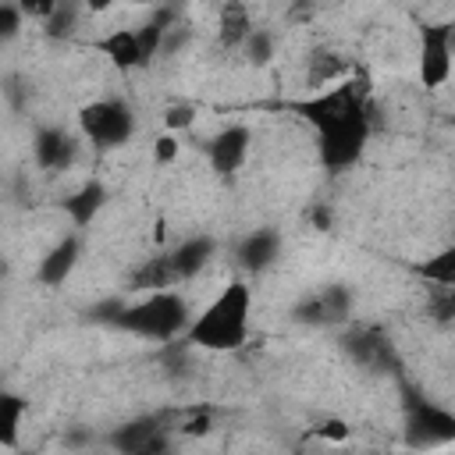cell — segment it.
Instances as JSON below:
<instances>
[{"mask_svg": "<svg viewBox=\"0 0 455 455\" xmlns=\"http://www.w3.org/2000/svg\"><path fill=\"white\" fill-rule=\"evenodd\" d=\"M295 110L316 128V149L327 171L352 167L363 156L370 139V78L366 75L327 85L313 100L295 103Z\"/></svg>", "mask_w": 455, "mask_h": 455, "instance_id": "cell-1", "label": "cell"}, {"mask_svg": "<svg viewBox=\"0 0 455 455\" xmlns=\"http://www.w3.org/2000/svg\"><path fill=\"white\" fill-rule=\"evenodd\" d=\"M210 430V412H192L188 419H185V427H181V434H206Z\"/></svg>", "mask_w": 455, "mask_h": 455, "instance_id": "cell-28", "label": "cell"}, {"mask_svg": "<svg viewBox=\"0 0 455 455\" xmlns=\"http://www.w3.org/2000/svg\"><path fill=\"white\" fill-rule=\"evenodd\" d=\"M174 284H181V281H178V274H174L171 252L146 259V263L132 274V288H142V291H160V288H174Z\"/></svg>", "mask_w": 455, "mask_h": 455, "instance_id": "cell-16", "label": "cell"}, {"mask_svg": "<svg viewBox=\"0 0 455 455\" xmlns=\"http://www.w3.org/2000/svg\"><path fill=\"white\" fill-rule=\"evenodd\" d=\"M313 434H320V437H327V441H345V437H348V427H345L341 419H323V423L313 427Z\"/></svg>", "mask_w": 455, "mask_h": 455, "instance_id": "cell-26", "label": "cell"}, {"mask_svg": "<svg viewBox=\"0 0 455 455\" xmlns=\"http://www.w3.org/2000/svg\"><path fill=\"white\" fill-rule=\"evenodd\" d=\"M192 124V110L188 107H171L167 110V128L174 132V128H188Z\"/></svg>", "mask_w": 455, "mask_h": 455, "instance_id": "cell-29", "label": "cell"}, {"mask_svg": "<svg viewBox=\"0 0 455 455\" xmlns=\"http://www.w3.org/2000/svg\"><path fill=\"white\" fill-rule=\"evenodd\" d=\"M85 4V11H92V14H103V11H110L117 0H82Z\"/></svg>", "mask_w": 455, "mask_h": 455, "instance_id": "cell-30", "label": "cell"}, {"mask_svg": "<svg viewBox=\"0 0 455 455\" xmlns=\"http://www.w3.org/2000/svg\"><path fill=\"white\" fill-rule=\"evenodd\" d=\"M18 14H25V11L18 7V0H14V4L7 0V4L0 7V25H4V36H7V39L18 32Z\"/></svg>", "mask_w": 455, "mask_h": 455, "instance_id": "cell-25", "label": "cell"}, {"mask_svg": "<svg viewBox=\"0 0 455 455\" xmlns=\"http://www.w3.org/2000/svg\"><path fill=\"white\" fill-rule=\"evenodd\" d=\"M277 245H281V238H277L274 231H252V235L242 242L238 259H242V267H249V270H263V267H270V263L277 259Z\"/></svg>", "mask_w": 455, "mask_h": 455, "instance_id": "cell-17", "label": "cell"}, {"mask_svg": "<svg viewBox=\"0 0 455 455\" xmlns=\"http://www.w3.org/2000/svg\"><path fill=\"white\" fill-rule=\"evenodd\" d=\"M455 57V25L434 21L419 28V82L427 89H441L451 78Z\"/></svg>", "mask_w": 455, "mask_h": 455, "instance_id": "cell-5", "label": "cell"}, {"mask_svg": "<svg viewBox=\"0 0 455 455\" xmlns=\"http://www.w3.org/2000/svg\"><path fill=\"white\" fill-rule=\"evenodd\" d=\"M18 7H21L28 18H43V21H50L53 11L60 7V0H18Z\"/></svg>", "mask_w": 455, "mask_h": 455, "instance_id": "cell-24", "label": "cell"}, {"mask_svg": "<svg viewBox=\"0 0 455 455\" xmlns=\"http://www.w3.org/2000/svg\"><path fill=\"white\" fill-rule=\"evenodd\" d=\"M75 153H78L75 139H71L68 132H60V128H43V132L36 135V160H39V167H46V171H64V167H71Z\"/></svg>", "mask_w": 455, "mask_h": 455, "instance_id": "cell-10", "label": "cell"}, {"mask_svg": "<svg viewBox=\"0 0 455 455\" xmlns=\"http://www.w3.org/2000/svg\"><path fill=\"white\" fill-rule=\"evenodd\" d=\"M427 313H430L437 323H448V320H455V284H430Z\"/></svg>", "mask_w": 455, "mask_h": 455, "instance_id": "cell-22", "label": "cell"}, {"mask_svg": "<svg viewBox=\"0 0 455 455\" xmlns=\"http://www.w3.org/2000/svg\"><path fill=\"white\" fill-rule=\"evenodd\" d=\"M249 128L245 124H228L220 135H213V142H210V167L217 171V174H235L242 164H245V156H249Z\"/></svg>", "mask_w": 455, "mask_h": 455, "instance_id": "cell-7", "label": "cell"}, {"mask_svg": "<svg viewBox=\"0 0 455 455\" xmlns=\"http://www.w3.org/2000/svg\"><path fill=\"white\" fill-rule=\"evenodd\" d=\"M249 309L252 291L245 281H231L217 291V299L188 323V341L210 352H235L249 338Z\"/></svg>", "mask_w": 455, "mask_h": 455, "instance_id": "cell-2", "label": "cell"}, {"mask_svg": "<svg viewBox=\"0 0 455 455\" xmlns=\"http://www.w3.org/2000/svg\"><path fill=\"white\" fill-rule=\"evenodd\" d=\"M103 199H107V192H103L96 181H89L85 188H78V192L68 199V213H71V220H75L78 228H85V224L92 220V213L103 206Z\"/></svg>", "mask_w": 455, "mask_h": 455, "instance_id": "cell-20", "label": "cell"}, {"mask_svg": "<svg viewBox=\"0 0 455 455\" xmlns=\"http://www.w3.org/2000/svg\"><path fill=\"white\" fill-rule=\"evenodd\" d=\"M114 444H117V448H124V451L146 455V451H160V448H164V437H160L156 419H142V423L124 427V430L114 437Z\"/></svg>", "mask_w": 455, "mask_h": 455, "instance_id": "cell-18", "label": "cell"}, {"mask_svg": "<svg viewBox=\"0 0 455 455\" xmlns=\"http://www.w3.org/2000/svg\"><path fill=\"white\" fill-rule=\"evenodd\" d=\"M117 327L132 331V334H142V338H174L181 331H188V306L178 291L171 288H160V291H149L142 302L121 309L114 316Z\"/></svg>", "mask_w": 455, "mask_h": 455, "instance_id": "cell-3", "label": "cell"}, {"mask_svg": "<svg viewBox=\"0 0 455 455\" xmlns=\"http://www.w3.org/2000/svg\"><path fill=\"white\" fill-rule=\"evenodd\" d=\"M96 50H100L103 57H110V64H114L117 71H132V68L149 64V60H146V50H142V39H139L135 28H114V32H107V36L96 43Z\"/></svg>", "mask_w": 455, "mask_h": 455, "instance_id": "cell-8", "label": "cell"}, {"mask_svg": "<svg viewBox=\"0 0 455 455\" xmlns=\"http://www.w3.org/2000/svg\"><path fill=\"white\" fill-rule=\"evenodd\" d=\"M249 53H252V60H256V64L270 60V36L252 32V36H249Z\"/></svg>", "mask_w": 455, "mask_h": 455, "instance_id": "cell-27", "label": "cell"}, {"mask_svg": "<svg viewBox=\"0 0 455 455\" xmlns=\"http://www.w3.org/2000/svg\"><path fill=\"white\" fill-rule=\"evenodd\" d=\"M21 416H25V402L18 395H4L0 398V444L4 448L14 444L18 427H21Z\"/></svg>", "mask_w": 455, "mask_h": 455, "instance_id": "cell-21", "label": "cell"}, {"mask_svg": "<svg viewBox=\"0 0 455 455\" xmlns=\"http://www.w3.org/2000/svg\"><path fill=\"white\" fill-rule=\"evenodd\" d=\"M405 434L412 444H444L455 441V416L419 395L405 398Z\"/></svg>", "mask_w": 455, "mask_h": 455, "instance_id": "cell-6", "label": "cell"}, {"mask_svg": "<svg viewBox=\"0 0 455 455\" xmlns=\"http://www.w3.org/2000/svg\"><path fill=\"white\" fill-rule=\"evenodd\" d=\"M348 352L363 363V366H370V370H387L391 363H395V348H391V341L380 334V331H355V334H348Z\"/></svg>", "mask_w": 455, "mask_h": 455, "instance_id": "cell-11", "label": "cell"}, {"mask_svg": "<svg viewBox=\"0 0 455 455\" xmlns=\"http://www.w3.org/2000/svg\"><path fill=\"white\" fill-rule=\"evenodd\" d=\"M210 256H213V238H206V235L188 238V242H181L178 249H171V263H174L178 281H192V277L206 267Z\"/></svg>", "mask_w": 455, "mask_h": 455, "instance_id": "cell-13", "label": "cell"}, {"mask_svg": "<svg viewBox=\"0 0 455 455\" xmlns=\"http://www.w3.org/2000/svg\"><path fill=\"white\" fill-rule=\"evenodd\" d=\"M252 18H249V7L245 0H224L220 4V14H217V39L224 50H235L242 43H249L252 36Z\"/></svg>", "mask_w": 455, "mask_h": 455, "instance_id": "cell-9", "label": "cell"}, {"mask_svg": "<svg viewBox=\"0 0 455 455\" xmlns=\"http://www.w3.org/2000/svg\"><path fill=\"white\" fill-rule=\"evenodd\" d=\"M345 313H348V295L341 288H327V291L313 295L306 306H299V316L313 320V323H338V320H345Z\"/></svg>", "mask_w": 455, "mask_h": 455, "instance_id": "cell-14", "label": "cell"}, {"mask_svg": "<svg viewBox=\"0 0 455 455\" xmlns=\"http://www.w3.org/2000/svg\"><path fill=\"white\" fill-rule=\"evenodd\" d=\"M75 263H78V238H75V235H68V238H60V242H57V249H50V252L43 256L39 281H43V284H60Z\"/></svg>", "mask_w": 455, "mask_h": 455, "instance_id": "cell-15", "label": "cell"}, {"mask_svg": "<svg viewBox=\"0 0 455 455\" xmlns=\"http://www.w3.org/2000/svg\"><path fill=\"white\" fill-rule=\"evenodd\" d=\"M78 124L100 149H110V146H121L132 135L135 121H132L128 103H121V100H92V103H85L78 110Z\"/></svg>", "mask_w": 455, "mask_h": 455, "instance_id": "cell-4", "label": "cell"}, {"mask_svg": "<svg viewBox=\"0 0 455 455\" xmlns=\"http://www.w3.org/2000/svg\"><path fill=\"white\" fill-rule=\"evenodd\" d=\"M348 68H352V64H348L338 50L316 46V50L309 53V60H306V85H320V89L338 85V82L348 75Z\"/></svg>", "mask_w": 455, "mask_h": 455, "instance_id": "cell-12", "label": "cell"}, {"mask_svg": "<svg viewBox=\"0 0 455 455\" xmlns=\"http://www.w3.org/2000/svg\"><path fill=\"white\" fill-rule=\"evenodd\" d=\"M174 156H178V139H174V132H167L153 142V160L160 167H167V164H174Z\"/></svg>", "mask_w": 455, "mask_h": 455, "instance_id": "cell-23", "label": "cell"}, {"mask_svg": "<svg viewBox=\"0 0 455 455\" xmlns=\"http://www.w3.org/2000/svg\"><path fill=\"white\" fill-rule=\"evenodd\" d=\"M412 274L423 277V281H430V284H455V245L434 252L430 259H419L412 267Z\"/></svg>", "mask_w": 455, "mask_h": 455, "instance_id": "cell-19", "label": "cell"}]
</instances>
